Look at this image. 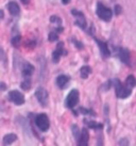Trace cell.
Here are the masks:
<instances>
[{
	"instance_id": "1",
	"label": "cell",
	"mask_w": 136,
	"mask_h": 146,
	"mask_svg": "<svg viewBox=\"0 0 136 146\" xmlns=\"http://www.w3.org/2000/svg\"><path fill=\"white\" fill-rule=\"evenodd\" d=\"M97 15L99 16L100 19L104 21H110L113 17V12L111 9H108V7H105L104 4L101 2L97 3Z\"/></svg>"
},
{
	"instance_id": "2",
	"label": "cell",
	"mask_w": 136,
	"mask_h": 146,
	"mask_svg": "<svg viewBox=\"0 0 136 146\" xmlns=\"http://www.w3.org/2000/svg\"><path fill=\"white\" fill-rule=\"evenodd\" d=\"M114 85H115V90H116V94H117V97L118 98H121V99H124V98L129 97L131 93H132V91L130 88H125L124 85H122V83L119 81V80H117L115 79L114 80Z\"/></svg>"
},
{
	"instance_id": "3",
	"label": "cell",
	"mask_w": 136,
	"mask_h": 146,
	"mask_svg": "<svg viewBox=\"0 0 136 146\" xmlns=\"http://www.w3.org/2000/svg\"><path fill=\"white\" fill-rule=\"evenodd\" d=\"M35 125L40 131H43V132L47 131V130L49 129V127H50L49 117L44 113L38 114V115L35 117Z\"/></svg>"
},
{
	"instance_id": "4",
	"label": "cell",
	"mask_w": 136,
	"mask_h": 146,
	"mask_svg": "<svg viewBox=\"0 0 136 146\" xmlns=\"http://www.w3.org/2000/svg\"><path fill=\"white\" fill-rule=\"evenodd\" d=\"M79 102V92L78 90H71L66 97V107L69 109H72Z\"/></svg>"
},
{
	"instance_id": "5",
	"label": "cell",
	"mask_w": 136,
	"mask_h": 146,
	"mask_svg": "<svg viewBox=\"0 0 136 146\" xmlns=\"http://www.w3.org/2000/svg\"><path fill=\"white\" fill-rule=\"evenodd\" d=\"M35 97L42 107H47V105H48V92L43 86L37 88V90L35 91Z\"/></svg>"
},
{
	"instance_id": "6",
	"label": "cell",
	"mask_w": 136,
	"mask_h": 146,
	"mask_svg": "<svg viewBox=\"0 0 136 146\" xmlns=\"http://www.w3.org/2000/svg\"><path fill=\"white\" fill-rule=\"evenodd\" d=\"M9 99L10 102H12L13 104H15L17 106H21L24 104V94H21L19 91H11L9 93Z\"/></svg>"
},
{
	"instance_id": "7",
	"label": "cell",
	"mask_w": 136,
	"mask_h": 146,
	"mask_svg": "<svg viewBox=\"0 0 136 146\" xmlns=\"http://www.w3.org/2000/svg\"><path fill=\"white\" fill-rule=\"evenodd\" d=\"M71 14L73 16L76 17V25L78 27H80L81 29H84L86 28V21H85V16L84 14L78 10H72Z\"/></svg>"
},
{
	"instance_id": "8",
	"label": "cell",
	"mask_w": 136,
	"mask_h": 146,
	"mask_svg": "<svg viewBox=\"0 0 136 146\" xmlns=\"http://www.w3.org/2000/svg\"><path fill=\"white\" fill-rule=\"evenodd\" d=\"M64 44L62 43V42H60L59 44H57V48L53 51V53H52V60H53V62L54 63H57V62L60 61V58L62 54H66V52H64Z\"/></svg>"
},
{
	"instance_id": "9",
	"label": "cell",
	"mask_w": 136,
	"mask_h": 146,
	"mask_svg": "<svg viewBox=\"0 0 136 146\" xmlns=\"http://www.w3.org/2000/svg\"><path fill=\"white\" fill-rule=\"evenodd\" d=\"M88 141H89V134H88L87 129H82V131L80 132V135L77 140L78 142V145L80 146H86L88 144Z\"/></svg>"
},
{
	"instance_id": "10",
	"label": "cell",
	"mask_w": 136,
	"mask_h": 146,
	"mask_svg": "<svg viewBox=\"0 0 136 146\" xmlns=\"http://www.w3.org/2000/svg\"><path fill=\"white\" fill-rule=\"evenodd\" d=\"M118 57L121 60V62H123L124 64H129L130 63V52H129L128 49L125 48L118 49Z\"/></svg>"
},
{
	"instance_id": "11",
	"label": "cell",
	"mask_w": 136,
	"mask_h": 146,
	"mask_svg": "<svg viewBox=\"0 0 136 146\" xmlns=\"http://www.w3.org/2000/svg\"><path fill=\"white\" fill-rule=\"evenodd\" d=\"M33 73H34V66L28 63V62H26L22 66V76H24V78H30Z\"/></svg>"
},
{
	"instance_id": "12",
	"label": "cell",
	"mask_w": 136,
	"mask_h": 146,
	"mask_svg": "<svg viewBox=\"0 0 136 146\" xmlns=\"http://www.w3.org/2000/svg\"><path fill=\"white\" fill-rule=\"evenodd\" d=\"M95 40H96L97 44H98L99 48H100L101 54H102L104 58H108V56L111 54V51H110V49H108V44H106V43H104V42L99 41V40H97V38H95Z\"/></svg>"
},
{
	"instance_id": "13",
	"label": "cell",
	"mask_w": 136,
	"mask_h": 146,
	"mask_svg": "<svg viewBox=\"0 0 136 146\" xmlns=\"http://www.w3.org/2000/svg\"><path fill=\"white\" fill-rule=\"evenodd\" d=\"M8 10H9V12H10V14H11L12 16H18V15H19V13H20L19 5H18L16 2H14V1L10 2V3L8 4Z\"/></svg>"
},
{
	"instance_id": "14",
	"label": "cell",
	"mask_w": 136,
	"mask_h": 146,
	"mask_svg": "<svg viewBox=\"0 0 136 146\" xmlns=\"http://www.w3.org/2000/svg\"><path fill=\"white\" fill-rule=\"evenodd\" d=\"M69 80H70V78L68 77V76L60 75L59 77L56 78V84H57V86L60 89H64V88H66V85L69 82Z\"/></svg>"
},
{
	"instance_id": "15",
	"label": "cell",
	"mask_w": 136,
	"mask_h": 146,
	"mask_svg": "<svg viewBox=\"0 0 136 146\" xmlns=\"http://www.w3.org/2000/svg\"><path fill=\"white\" fill-rule=\"evenodd\" d=\"M17 140V135L14 133H9L7 135H4L3 140H2V143H3V145H10V144H12L13 142H15Z\"/></svg>"
},
{
	"instance_id": "16",
	"label": "cell",
	"mask_w": 136,
	"mask_h": 146,
	"mask_svg": "<svg viewBox=\"0 0 136 146\" xmlns=\"http://www.w3.org/2000/svg\"><path fill=\"white\" fill-rule=\"evenodd\" d=\"M84 124H86L88 128H92V129H95V130L102 129V124H100V123L95 122L94 119H92V121H88V119H85V121H84Z\"/></svg>"
},
{
	"instance_id": "17",
	"label": "cell",
	"mask_w": 136,
	"mask_h": 146,
	"mask_svg": "<svg viewBox=\"0 0 136 146\" xmlns=\"http://www.w3.org/2000/svg\"><path fill=\"white\" fill-rule=\"evenodd\" d=\"M81 73V77L83 78V79H86L88 78V76L92 74V68L89 67V66H83L80 70Z\"/></svg>"
},
{
	"instance_id": "18",
	"label": "cell",
	"mask_w": 136,
	"mask_h": 146,
	"mask_svg": "<svg viewBox=\"0 0 136 146\" xmlns=\"http://www.w3.org/2000/svg\"><path fill=\"white\" fill-rule=\"evenodd\" d=\"M125 83H127V85H128L130 89H132V88H134L136 85V78L134 77L133 75H130V76H128V78H127Z\"/></svg>"
},
{
	"instance_id": "19",
	"label": "cell",
	"mask_w": 136,
	"mask_h": 146,
	"mask_svg": "<svg viewBox=\"0 0 136 146\" xmlns=\"http://www.w3.org/2000/svg\"><path fill=\"white\" fill-rule=\"evenodd\" d=\"M20 41H21V36H20L19 34H16V35H14L12 37V40H11V44H12L13 47H19L20 45Z\"/></svg>"
},
{
	"instance_id": "20",
	"label": "cell",
	"mask_w": 136,
	"mask_h": 146,
	"mask_svg": "<svg viewBox=\"0 0 136 146\" xmlns=\"http://www.w3.org/2000/svg\"><path fill=\"white\" fill-rule=\"evenodd\" d=\"M21 89L24 90V91H28L30 88H31V80H30V78H24V80L21 82Z\"/></svg>"
},
{
	"instance_id": "21",
	"label": "cell",
	"mask_w": 136,
	"mask_h": 146,
	"mask_svg": "<svg viewBox=\"0 0 136 146\" xmlns=\"http://www.w3.org/2000/svg\"><path fill=\"white\" fill-rule=\"evenodd\" d=\"M50 21H51L52 24H55L56 26H61L62 25V19H61L60 17L55 16V15L50 17Z\"/></svg>"
},
{
	"instance_id": "22",
	"label": "cell",
	"mask_w": 136,
	"mask_h": 146,
	"mask_svg": "<svg viewBox=\"0 0 136 146\" xmlns=\"http://www.w3.org/2000/svg\"><path fill=\"white\" fill-rule=\"evenodd\" d=\"M72 132H73V135H75L76 140H78L79 135H80V130H79V127H78L77 125L72 126Z\"/></svg>"
},
{
	"instance_id": "23",
	"label": "cell",
	"mask_w": 136,
	"mask_h": 146,
	"mask_svg": "<svg viewBox=\"0 0 136 146\" xmlns=\"http://www.w3.org/2000/svg\"><path fill=\"white\" fill-rule=\"evenodd\" d=\"M49 41L50 42H55L59 40V35L56 34V32H50L49 33Z\"/></svg>"
},
{
	"instance_id": "24",
	"label": "cell",
	"mask_w": 136,
	"mask_h": 146,
	"mask_svg": "<svg viewBox=\"0 0 136 146\" xmlns=\"http://www.w3.org/2000/svg\"><path fill=\"white\" fill-rule=\"evenodd\" d=\"M80 111H81V113H83V114H89V115H96V114L92 112V110H88V109H84V108H80Z\"/></svg>"
},
{
	"instance_id": "25",
	"label": "cell",
	"mask_w": 136,
	"mask_h": 146,
	"mask_svg": "<svg viewBox=\"0 0 136 146\" xmlns=\"http://www.w3.org/2000/svg\"><path fill=\"white\" fill-rule=\"evenodd\" d=\"M118 144L119 145H129V140L128 139H122L118 142Z\"/></svg>"
},
{
	"instance_id": "26",
	"label": "cell",
	"mask_w": 136,
	"mask_h": 146,
	"mask_svg": "<svg viewBox=\"0 0 136 146\" xmlns=\"http://www.w3.org/2000/svg\"><path fill=\"white\" fill-rule=\"evenodd\" d=\"M115 13H116V15H119L120 13H121V7L120 5H116L115 7Z\"/></svg>"
},
{
	"instance_id": "27",
	"label": "cell",
	"mask_w": 136,
	"mask_h": 146,
	"mask_svg": "<svg viewBox=\"0 0 136 146\" xmlns=\"http://www.w3.org/2000/svg\"><path fill=\"white\" fill-rule=\"evenodd\" d=\"M73 42H75V46H76V47H78L79 49H82V48H83V45L80 44V42L75 41V40H73Z\"/></svg>"
},
{
	"instance_id": "28",
	"label": "cell",
	"mask_w": 136,
	"mask_h": 146,
	"mask_svg": "<svg viewBox=\"0 0 136 146\" xmlns=\"http://www.w3.org/2000/svg\"><path fill=\"white\" fill-rule=\"evenodd\" d=\"M5 89H7V85L4 83H0V91H4Z\"/></svg>"
},
{
	"instance_id": "29",
	"label": "cell",
	"mask_w": 136,
	"mask_h": 146,
	"mask_svg": "<svg viewBox=\"0 0 136 146\" xmlns=\"http://www.w3.org/2000/svg\"><path fill=\"white\" fill-rule=\"evenodd\" d=\"M21 2L24 4H28L29 2H30V0H21Z\"/></svg>"
},
{
	"instance_id": "30",
	"label": "cell",
	"mask_w": 136,
	"mask_h": 146,
	"mask_svg": "<svg viewBox=\"0 0 136 146\" xmlns=\"http://www.w3.org/2000/svg\"><path fill=\"white\" fill-rule=\"evenodd\" d=\"M62 2L64 4H68L69 2H70V0H62Z\"/></svg>"
},
{
	"instance_id": "31",
	"label": "cell",
	"mask_w": 136,
	"mask_h": 146,
	"mask_svg": "<svg viewBox=\"0 0 136 146\" xmlns=\"http://www.w3.org/2000/svg\"><path fill=\"white\" fill-rule=\"evenodd\" d=\"M2 17H3V12H2V11H0V19H1Z\"/></svg>"
}]
</instances>
